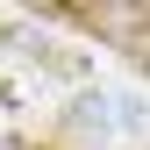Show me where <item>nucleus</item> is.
Returning <instances> with one entry per match:
<instances>
[{"mask_svg": "<svg viewBox=\"0 0 150 150\" xmlns=\"http://www.w3.org/2000/svg\"><path fill=\"white\" fill-rule=\"evenodd\" d=\"M0 150H22V143H0Z\"/></svg>", "mask_w": 150, "mask_h": 150, "instance_id": "obj_1", "label": "nucleus"}]
</instances>
